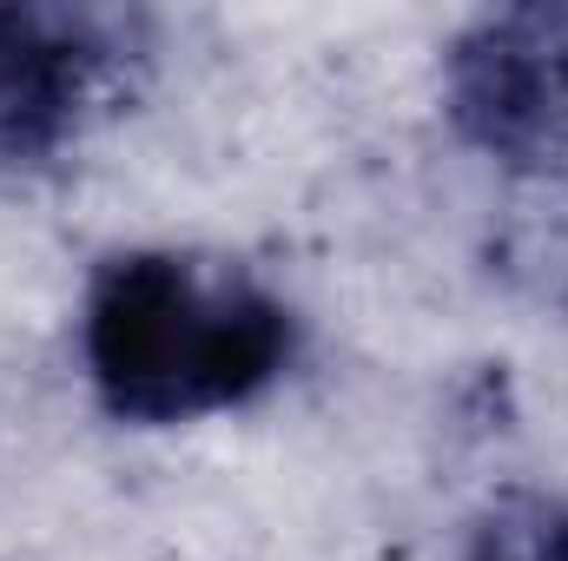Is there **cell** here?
Segmentation results:
<instances>
[{
    "label": "cell",
    "instance_id": "obj_5",
    "mask_svg": "<svg viewBox=\"0 0 568 561\" xmlns=\"http://www.w3.org/2000/svg\"><path fill=\"white\" fill-rule=\"evenodd\" d=\"M469 561H568V502L536 489L496 496L469 536Z\"/></svg>",
    "mask_w": 568,
    "mask_h": 561
},
{
    "label": "cell",
    "instance_id": "obj_1",
    "mask_svg": "<svg viewBox=\"0 0 568 561\" xmlns=\"http://www.w3.org/2000/svg\"><path fill=\"white\" fill-rule=\"evenodd\" d=\"M297 324L265 284L179 252L106 258L87 290V377L120 422H192L252 404L291 364Z\"/></svg>",
    "mask_w": 568,
    "mask_h": 561
},
{
    "label": "cell",
    "instance_id": "obj_3",
    "mask_svg": "<svg viewBox=\"0 0 568 561\" xmlns=\"http://www.w3.org/2000/svg\"><path fill=\"white\" fill-rule=\"evenodd\" d=\"M113 47L93 13L0 7V165H40L80 133Z\"/></svg>",
    "mask_w": 568,
    "mask_h": 561
},
{
    "label": "cell",
    "instance_id": "obj_2",
    "mask_svg": "<svg viewBox=\"0 0 568 561\" xmlns=\"http://www.w3.org/2000/svg\"><path fill=\"white\" fill-rule=\"evenodd\" d=\"M443 113L509 172L568 165V7H503L469 20L443 53Z\"/></svg>",
    "mask_w": 568,
    "mask_h": 561
},
{
    "label": "cell",
    "instance_id": "obj_4",
    "mask_svg": "<svg viewBox=\"0 0 568 561\" xmlns=\"http://www.w3.org/2000/svg\"><path fill=\"white\" fill-rule=\"evenodd\" d=\"M496 258H503V272L523 290H536L542 304H562L568 310V185L549 178V192L536 205H516Z\"/></svg>",
    "mask_w": 568,
    "mask_h": 561
}]
</instances>
